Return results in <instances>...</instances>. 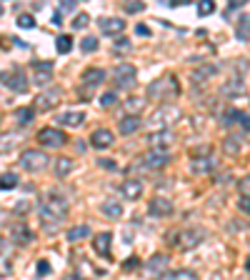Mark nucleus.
I'll use <instances>...</instances> for the list:
<instances>
[{"label": "nucleus", "instance_id": "1", "mask_svg": "<svg viewBox=\"0 0 250 280\" xmlns=\"http://www.w3.org/2000/svg\"><path fill=\"white\" fill-rule=\"evenodd\" d=\"M68 218V200L60 195L58 190H50L40 206V223L48 230H53L58 223H63Z\"/></svg>", "mask_w": 250, "mask_h": 280}, {"label": "nucleus", "instance_id": "2", "mask_svg": "<svg viewBox=\"0 0 250 280\" xmlns=\"http://www.w3.org/2000/svg\"><path fill=\"white\" fill-rule=\"evenodd\" d=\"M178 93H180V85H178L175 75H165L163 80H155V83H150V88H148V98H153L158 103H168Z\"/></svg>", "mask_w": 250, "mask_h": 280}, {"label": "nucleus", "instance_id": "3", "mask_svg": "<svg viewBox=\"0 0 250 280\" xmlns=\"http://www.w3.org/2000/svg\"><path fill=\"white\" fill-rule=\"evenodd\" d=\"M203 238H205V233L203 230H195V228H185V230H178L173 235V245L175 248H180V250H190L195 245L203 243Z\"/></svg>", "mask_w": 250, "mask_h": 280}, {"label": "nucleus", "instance_id": "4", "mask_svg": "<svg viewBox=\"0 0 250 280\" xmlns=\"http://www.w3.org/2000/svg\"><path fill=\"white\" fill-rule=\"evenodd\" d=\"M113 80H116L118 88H123V90H133L135 80H138V73H135V68L130 65V63H120L116 70H113Z\"/></svg>", "mask_w": 250, "mask_h": 280}, {"label": "nucleus", "instance_id": "5", "mask_svg": "<svg viewBox=\"0 0 250 280\" xmlns=\"http://www.w3.org/2000/svg\"><path fill=\"white\" fill-rule=\"evenodd\" d=\"M48 165V155L43 150H25L20 155V168L23 170H30V173H38Z\"/></svg>", "mask_w": 250, "mask_h": 280}, {"label": "nucleus", "instance_id": "6", "mask_svg": "<svg viewBox=\"0 0 250 280\" xmlns=\"http://www.w3.org/2000/svg\"><path fill=\"white\" fill-rule=\"evenodd\" d=\"M0 83L5 85V88H10V90H15V93H25L28 90V78L23 70H10V73H3L0 75Z\"/></svg>", "mask_w": 250, "mask_h": 280}, {"label": "nucleus", "instance_id": "7", "mask_svg": "<svg viewBox=\"0 0 250 280\" xmlns=\"http://www.w3.org/2000/svg\"><path fill=\"white\" fill-rule=\"evenodd\" d=\"M38 143L45 148H60V145H65V133L55 130V128H43L38 133Z\"/></svg>", "mask_w": 250, "mask_h": 280}, {"label": "nucleus", "instance_id": "8", "mask_svg": "<svg viewBox=\"0 0 250 280\" xmlns=\"http://www.w3.org/2000/svg\"><path fill=\"white\" fill-rule=\"evenodd\" d=\"M168 163H170V155H168L165 150H148V153L143 155V165H145V168L158 170V168H165Z\"/></svg>", "mask_w": 250, "mask_h": 280}, {"label": "nucleus", "instance_id": "9", "mask_svg": "<svg viewBox=\"0 0 250 280\" xmlns=\"http://www.w3.org/2000/svg\"><path fill=\"white\" fill-rule=\"evenodd\" d=\"M173 210L175 208L168 198H153L150 206H148V213H150L153 218H168V215H173Z\"/></svg>", "mask_w": 250, "mask_h": 280}, {"label": "nucleus", "instance_id": "10", "mask_svg": "<svg viewBox=\"0 0 250 280\" xmlns=\"http://www.w3.org/2000/svg\"><path fill=\"white\" fill-rule=\"evenodd\" d=\"M10 238H13V243L15 245H30L35 235H33V230H30L25 223H15L13 228H10Z\"/></svg>", "mask_w": 250, "mask_h": 280}, {"label": "nucleus", "instance_id": "11", "mask_svg": "<svg viewBox=\"0 0 250 280\" xmlns=\"http://www.w3.org/2000/svg\"><path fill=\"white\" fill-rule=\"evenodd\" d=\"M116 143V135L108 130V128H98L93 135H90V145L98 150H105V148H110Z\"/></svg>", "mask_w": 250, "mask_h": 280}, {"label": "nucleus", "instance_id": "12", "mask_svg": "<svg viewBox=\"0 0 250 280\" xmlns=\"http://www.w3.org/2000/svg\"><path fill=\"white\" fill-rule=\"evenodd\" d=\"M98 28L103 35H120L125 30V23L120 18H100L98 20Z\"/></svg>", "mask_w": 250, "mask_h": 280}, {"label": "nucleus", "instance_id": "13", "mask_svg": "<svg viewBox=\"0 0 250 280\" xmlns=\"http://www.w3.org/2000/svg\"><path fill=\"white\" fill-rule=\"evenodd\" d=\"M235 123H240L243 125V130H248V113L245 110H228L223 113V118H220V125H225V128H230V125H235Z\"/></svg>", "mask_w": 250, "mask_h": 280}, {"label": "nucleus", "instance_id": "14", "mask_svg": "<svg viewBox=\"0 0 250 280\" xmlns=\"http://www.w3.org/2000/svg\"><path fill=\"white\" fill-rule=\"evenodd\" d=\"M60 98H63V93H60L58 88H53V90H45V93L38 95V110H50V108H55L60 103Z\"/></svg>", "mask_w": 250, "mask_h": 280}, {"label": "nucleus", "instance_id": "15", "mask_svg": "<svg viewBox=\"0 0 250 280\" xmlns=\"http://www.w3.org/2000/svg\"><path fill=\"white\" fill-rule=\"evenodd\" d=\"M170 118H180V110H178L175 105H165L163 110H158L153 115V123L160 125V130H168V120H170Z\"/></svg>", "mask_w": 250, "mask_h": 280}, {"label": "nucleus", "instance_id": "16", "mask_svg": "<svg viewBox=\"0 0 250 280\" xmlns=\"http://www.w3.org/2000/svg\"><path fill=\"white\" fill-rule=\"evenodd\" d=\"M120 195L125 200H138L143 195V180H125V183H120Z\"/></svg>", "mask_w": 250, "mask_h": 280}, {"label": "nucleus", "instance_id": "17", "mask_svg": "<svg viewBox=\"0 0 250 280\" xmlns=\"http://www.w3.org/2000/svg\"><path fill=\"white\" fill-rule=\"evenodd\" d=\"M33 68H35V83H38V85H48V83L53 80V63L40 60Z\"/></svg>", "mask_w": 250, "mask_h": 280}, {"label": "nucleus", "instance_id": "18", "mask_svg": "<svg viewBox=\"0 0 250 280\" xmlns=\"http://www.w3.org/2000/svg\"><path fill=\"white\" fill-rule=\"evenodd\" d=\"M103 80H105V70H100V68H88L85 73L80 75V83L85 88H98Z\"/></svg>", "mask_w": 250, "mask_h": 280}, {"label": "nucleus", "instance_id": "19", "mask_svg": "<svg viewBox=\"0 0 250 280\" xmlns=\"http://www.w3.org/2000/svg\"><path fill=\"white\" fill-rule=\"evenodd\" d=\"M168 268V255H153L150 260L145 263V275H158V273H163Z\"/></svg>", "mask_w": 250, "mask_h": 280}, {"label": "nucleus", "instance_id": "20", "mask_svg": "<svg viewBox=\"0 0 250 280\" xmlns=\"http://www.w3.org/2000/svg\"><path fill=\"white\" fill-rule=\"evenodd\" d=\"M83 120H85V113L83 110H68V113H63V115L58 118V123L68 125V128H78V125H83Z\"/></svg>", "mask_w": 250, "mask_h": 280}, {"label": "nucleus", "instance_id": "21", "mask_svg": "<svg viewBox=\"0 0 250 280\" xmlns=\"http://www.w3.org/2000/svg\"><path fill=\"white\" fill-rule=\"evenodd\" d=\"M110 240H113V235H110V233H100V235H98L95 243H93V248H95L98 255L110 258Z\"/></svg>", "mask_w": 250, "mask_h": 280}, {"label": "nucleus", "instance_id": "22", "mask_svg": "<svg viewBox=\"0 0 250 280\" xmlns=\"http://www.w3.org/2000/svg\"><path fill=\"white\" fill-rule=\"evenodd\" d=\"M170 140H173V133L170 130H160V133H150V135H148V143L153 145V150L165 148Z\"/></svg>", "mask_w": 250, "mask_h": 280}, {"label": "nucleus", "instance_id": "23", "mask_svg": "<svg viewBox=\"0 0 250 280\" xmlns=\"http://www.w3.org/2000/svg\"><path fill=\"white\" fill-rule=\"evenodd\" d=\"M135 130H140V115H125L120 120V135H133Z\"/></svg>", "mask_w": 250, "mask_h": 280}, {"label": "nucleus", "instance_id": "24", "mask_svg": "<svg viewBox=\"0 0 250 280\" xmlns=\"http://www.w3.org/2000/svg\"><path fill=\"white\" fill-rule=\"evenodd\" d=\"M243 143H245V135H243V138H240V135H228V138L223 140V150L230 153V155H238V153L243 150Z\"/></svg>", "mask_w": 250, "mask_h": 280}, {"label": "nucleus", "instance_id": "25", "mask_svg": "<svg viewBox=\"0 0 250 280\" xmlns=\"http://www.w3.org/2000/svg\"><path fill=\"white\" fill-rule=\"evenodd\" d=\"M215 168H218V160H215L213 155H208V158H198V160L193 163V170H195V173H200V175L213 173Z\"/></svg>", "mask_w": 250, "mask_h": 280}, {"label": "nucleus", "instance_id": "26", "mask_svg": "<svg viewBox=\"0 0 250 280\" xmlns=\"http://www.w3.org/2000/svg\"><path fill=\"white\" fill-rule=\"evenodd\" d=\"M100 213L108 215V218H113V220H118V218H123V206H120L118 200H105V203L100 206Z\"/></svg>", "mask_w": 250, "mask_h": 280}, {"label": "nucleus", "instance_id": "27", "mask_svg": "<svg viewBox=\"0 0 250 280\" xmlns=\"http://www.w3.org/2000/svg\"><path fill=\"white\" fill-rule=\"evenodd\" d=\"M220 93H223V95H240V93H245V83H243V80H238V78H233V80H228V83L220 88Z\"/></svg>", "mask_w": 250, "mask_h": 280}, {"label": "nucleus", "instance_id": "28", "mask_svg": "<svg viewBox=\"0 0 250 280\" xmlns=\"http://www.w3.org/2000/svg\"><path fill=\"white\" fill-rule=\"evenodd\" d=\"M18 143H20L18 133H5V135H0V155L8 153V150H13Z\"/></svg>", "mask_w": 250, "mask_h": 280}, {"label": "nucleus", "instance_id": "29", "mask_svg": "<svg viewBox=\"0 0 250 280\" xmlns=\"http://www.w3.org/2000/svg\"><path fill=\"white\" fill-rule=\"evenodd\" d=\"M88 235H90V228H88V225H75V228L68 230V240H70V243H78V240H83V238H88Z\"/></svg>", "mask_w": 250, "mask_h": 280}, {"label": "nucleus", "instance_id": "30", "mask_svg": "<svg viewBox=\"0 0 250 280\" xmlns=\"http://www.w3.org/2000/svg\"><path fill=\"white\" fill-rule=\"evenodd\" d=\"M73 168H75V163H73L70 158H58V160H55V175H58V178H65Z\"/></svg>", "mask_w": 250, "mask_h": 280}, {"label": "nucleus", "instance_id": "31", "mask_svg": "<svg viewBox=\"0 0 250 280\" xmlns=\"http://www.w3.org/2000/svg\"><path fill=\"white\" fill-rule=\"evenodd\" d=\"M15 118H18L20 128H25V125H30V123L35 120V110H33V108H20V110L15 113Z\"/></svg>", "mask_w": 250, "mask_h": 280}, {"label": "nucleus", "instance_id": "32", "mask_svg": "<svg viewBox=\"0 0 250 280\" xmlns=\"http://www.w3.org/2000/svg\"><path fill=\"white\" fill-rule=\"evenodd\" d=\"M218 73V68H215V65H205V68H198V70H193V80H200V83H203V80H208V78H213V75Z\"/></svg>", "mask_w": 250, "mask_h": 280}, {"label": "nucleus", "instance_id": "33", "mask_svg": "<svg viewBox=\"0 0 250 280\" xmlns=\"http://www.w3.org/2000/svg\"><path fill=\"white\" fill-rule=\"evenodd\" d=\"M235 35H238V40H240V43H248V38H250V30H248V15H243V18L238 20Z\"/></svg>", "mask_w": 250, "mask_h": 280}, {"label": "nucleus", "instance_id": "34", "mask_svg": "<svg viewBox=\"0 0 250 280\" xmlns=\"http://www.w3.org/2000/svg\"><path fill=\"white\" fill-rule=\"evenodd\" d=\"M55 48H58L60 55H68V53L73 50V38H70V35H60L58 40H55Z\"/></svg>", "mask_w": 250, "mask_h": 280}, {"label": "nucleus", "instance_id": "35", "mask_svg": "<svg viewBox=\"0 0 250 280\" xmlns=\"http://www.w3.org/2000/svg\"><path fill=\"white\" fill-rule=\"evenodd\" d=\"M18 185V175L15 173H3L0 175V190H13Z\"/></svg>", "mask_w": 250, "mask_h": 280}, {"label": "nucleus", "instance_id": "36", "mask_svg": "<svg viewBox=\"0 0 250 280\" xmlns=\"http://www.w3.org/2000/svg\"><path fill=\"white\" fill-rule=\"evenodd\" d=\"M158 280H200L193 270H178L173 275H165V278H158Z\"/></svg>", "mask_w": 250, "mask_h": 280}, {"label": "nucleus", "instance_id": "37", "mask_svg": "<svg viewBox=\"0 0 250 280\" xmlns=\"http://www.w3.org/2000/svg\"><path fill=\"white\" fill-rule=\"evenodd\" d=\"M80 48H83L85 53H95L98 50V38H93V35L83 38V40H80Z\"/></svg>", "mask_w": 250, "mask_h": 280}, {"label": "nucleus", "instance_id": "38", "mask_svg": "<svg viewBox=\"0 0 250 280\" xmlns=\"http://www.w3.org/2000/svg\"><path fill=\"white\" fill-rule=\"evenodd\" d=\"M18 28H25V30L35 28V18H33L30 13H23V15H18Z\"/></svg>", "mask_w": 250, "mask_h": 280}, {"label": "nucleus", "instance_id": "39", "mask_svg": "<svg viewBox=\"0 0 250 280\" xmlns=\"http://www.w3.org/2000/svg\"><path fill=\"white\" fill-rule=\"evenodd\" d=\"M213 10H215V3L213 0H203V3H198V15H210Z\"/></svg>", "mask_w": 250, "mask_h": 280}, {"label": "nucleus", "instance_id": "40", "mask_svg": "<svg viewBox=\"0 0 250 280\" xmlns=\"http://www.w3.org/2000/svg\"><path fill=\"white\" fill-rule=\"evenodd\" d=\"M123 8H125V13H143V10H145V3H138V0H130V3H125Z\"/></svg>", "mask_w": 250, "mask_h": 280}, {"label": "nucleus", "instance_id": "41", "mask_svg": "<svg viewBox=\"0 0 250 280\" xmlns=\"http://www.w3.org/2000/svg\"><path fill=\"white\" fill-rule=\"evenodd\" d=\"M116 103H118L116 93H103L100 95V105H103V108H110V105H116Z\"/></svg>", "mask_w": 250, "mask_h": 280}, {"label": "nucleus", "instance_id": "42", "mask_svg": "<svg viewBox=\"0 0 250 280\" xmlns=\"http://www.w3.org/2000/svg\"><path fill=\"white\" fill-rule=\"evenodd\" d=\"M35 273H38L40 278L50 275V265H48V260H38V265H35Z\"/></svg>", "mask_w": 250, "mask_h": 280}, {"label": "nucleus", "instance_id": "43", "mask_svg": "<svg viewBox=\"0 0 250 280\" xmlns=\"http://www.w3.org/2000/svg\"><path fill=\"white\" fill-rule=\"evenodd\" d=\"M85 25H88V15H85V13L75 15V20H73V28H75V30H83Z\"/></svg>", "mask_w": 250, "mask_h": 280}, {"label": "nucleus", "instance_id": "44", "mask_svg": "<svg viewBox=\"0 0 250 280\" xmlns=\"http://www.w3.org/2000/svg\"><path fill=\"white\" fill-rule=\"evenodd\" d=\"M75 5H78L75 0H63V3H60V10H58V13H60V15H63V13H70V10H75Z\"/></svg>", "mask_w": 250, "mask_h": 280}, {"label": "nucleus", "instance_id": "45", "mask_svg": "<svg viewBox=\"0 0 250 280\" xmlns=\"http://www.w3.org/2000/svg\"><path fill=\"white\" fill-rule=\"evenodd\" d=\"M130 48V40L128 38H118L116 40V50H128Z\"/></svg>", "mask_w": 250, "mask_h": 280}, {"label": "nucleus", "instance_id": "46", "mask_svg": "<svg viewBox=\"0 0 250 280\" xmlns=\"http://www.w3.org/2000/svg\"><path fill=\"white\" fill-rule=\"evenodd\" d=\"M135 33H138V35H143V38H150V28L138 23V25H135Z\"/></svg>", "mask_w": 250, "mask_h": 280}, {"label": "nucleus", "instance_id": "47", "mask_svg": "<svg viewBox=\"0 0 250 280\" xmlns=\"http://www.w3.org/2000/svg\"><path fill=\"white\" fill-rule=\"evenodd\" d=\"M98 163H100L105 170H116V160H110V158H100Z\"/></svg>", "mask_w": 250, "mask_h": 280}, {"label": "nucleus", "instance_id": "48", "mask_svg": "<svg viewBox=\"0 0 250 280\" xmlns=\"http://www.w3.org/2000/svg\"><path fill=\"white\" fill-rule=\"evenodd\" d=\"M140 108V100H135V98H130L128 100V110H130V115H135V110Z\"/></svg>", "mask_w": 250, "mask_h": 280}, {"label": "nucleus", "instance_id": "49", "mask_svg": "<svg viewBox=\"0 0 250 280\" xmlns=\"http://www.w3.org/2000/svg\"><path fill=\"white\" fill-rule=\"evenodd\" d=\"M248 178H243V180H240V193H243V198H248Z\"/></svg>", "mask_w": 250, "mask_h": 280}, {"label": "nucleus", "instance_id": "50", "mask_svg": "<svg viewBox=\"0 0 250 280\" xmlns=\"http://www.w3.org/2000/svg\"><path fill=\"white\" fill-rule=\"evenodd\" d=\"M248 203H250L248 198H240V203H238V208H240L243 213H248V210H250V206H248Z\"/></svg>", "mask_w": 250, "mask_h": 280}, {"label": "nucleus", "instance_id": "51", "mask_svg": "<svg viewBox=\"0 0 250 280\" xmlns=\"http://www.w3.org/2000/svg\"><path fill=\"white\" fill-rule=\"evenodd\" d=\"M138 258H130V260H125V270H133V268H138Z\"/></svg>", "mask_w": 250, "mask_h": 280}, {"label": "nucleus", "instance_id": "52", "mask_svg": "<svg viewBox=\"0 0 250 280\" xmlns=\"http://www.w3.org/2000/svg\"><path fill=\"white\" fill-rule=\"evenodd\" d=\"M75 148H78V153H85V148H88V145H85L83 140H78V145H75Z\"/></svg>", "mask_w": 250, "mask_h": 280}, {"label": "nucleus", "instance_id": "53", "mask_svg": "<svg viewBox=\"0 0 250 280\" xmlns=\"http://www.w3.org/2000/svg\"><path fill=\"white\" fill-rule=\"evenodd\" d=\"M53 23H55V25H60V23H63V15H60V13H55V15H53Z\"/></svg>", "mask_w": 250, "mask_h": 280}, {"label": "nucleus", "instance_id": "54", "mask_svg": "<svg viewBox=\"0 0 250 280\" xmlns=\"http://www.w3.org/2000/svg\"><path fill=\"white\" fill-rule=\"evenodd\" d=\"M25 210H28V206H25V203H23V206H20V203L15 206V213H25Z\"/></svg>", "mask_w": 250, "mask_h": 280}, {"label": "nucleus", "instance_id": "55", "mask_svg": "<svg viewBox=\"0 0 250 280\" xmlns=\"http://www.w3.org/2000/svg\"><path fill=\"white\" fill-rule=\"evenodd\" d=\"M3 13H5V10H3V5H0V15H3Z\"/></svg>", "mask_w": 250, "mask_h": 280}]
</instances>
